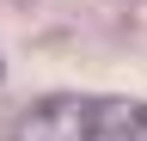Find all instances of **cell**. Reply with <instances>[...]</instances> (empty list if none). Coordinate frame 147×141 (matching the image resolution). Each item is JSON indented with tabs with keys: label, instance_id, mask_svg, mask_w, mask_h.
Segmentation results:
<instances>
[{
	"label": "cell",
	"instance_id": "cell-1",
	"mask_svg": "<svg viewBox=\"0 0 147 141\" xmlns=\"http://www.w3.org/2000/svg\"><path fill=\"white\" fill-rule=\"evenodd\" d=\"M6 141H147V104L55 92V98H37L12 123Z\"/></svg>",
	"mask_w": 147,
	"mask_h": 141
}]
</instances>
